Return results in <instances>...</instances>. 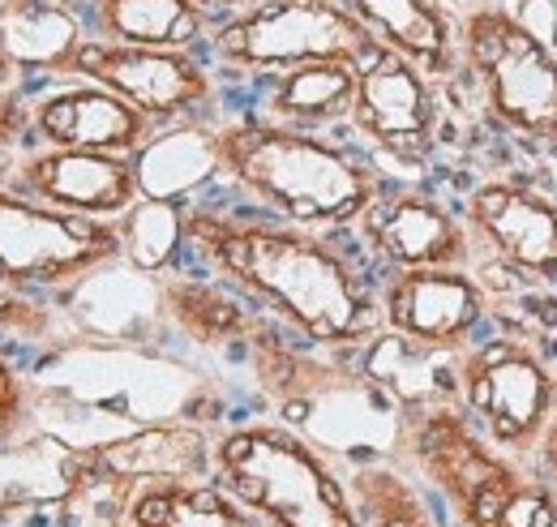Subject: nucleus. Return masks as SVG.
I'll return each mask as SVG.
<instances>
[{"label": "nucleus", "mask_w": 557, "mask_h": 527, "mask_svg": "<svg viewBox=\"0 0 557 527\" xmlns=\"http://www.w3.org/2000/svg\"><path fill=\"white\" fill-rule=\"evenodd\" d=\"M65 82H95L112 95H121L129 108H138L146 121L172 125L189 121L202 108L214 103L219 82L214 65L202 52L189 48H138V44H116L86 35L82 48L73 52Z\"/></svg>", "instance_id": "10"}, {"label": "nucleus", "mask_w": 557, "mask_h": 527, "mask_svg": "<svg viewBox=\"0 0 557 527\" xmlns=\"http://www.w3.org/2000/svg\"><path fill=\"white\" fill-rule=\"evenodd\" d=\"M116 223H121L125 258L146 274H163L185 254V206L176 201L138 198Z\"/></svg>", "instance_id": "25"}, {"label": "nucleus", "mask_w": 557, "mask_h": 527, "mask_svg": "<svg viewBox=\"0 0 557 527\" xmlns=\"http://www.w3.org/2000/svg\"><path fill=\"white\" fill-rule=\"evenodd\" d=\"M356 378L377 387L399 412L420 403H459V352L429 347L395 330H377L356 352Z\"/></svg>", "instance_id": "17"}, {"label": "nucleus", "mask_w": 557, "mask_h": 527, "mask_svg": "<svg viewBox=\"0 0 557 527\" xmlns=\"http://www.w3.org/2000/svg\"><path fill=\"white\" fill-rule=\"evenodd\" d=\"M536 459L545 467L549 485H557V412H554V420H549V429L541 433V442H536Z\"/></svg>", "instance_id": "30"}, {"label": "nucleus", "mask_w": 557, "mask_h": 527, "mask_svg": "<svg viewBox=\"0 0 557 527\" xmlns=\"http://www.w3.org/2000/svg\"><path fill=\"white\" fill-rule=\"evenodd\" d=\"M214 480L267 527H364L331 459L271 420L232 425L214 438Z\"/></svg>", "instance_id": "4"}, {"label": "nucleus", "mask_w": 557, "mask_h": 527, "mask_svg": "<svg viewBox=\"0 0 557 527\" xmlns=\"http://www.w3.org/2000/svg\"><path fill=\"white\" fill-rule=\"evenodd\" d=\"M9 185L48 206L95 219H121L141 198L134 155H103L73 146H26V155L13 159Z\"/></svg>", "instance_id": "15"}, {"label": "nucleus", "mask_w": 557, "mask_h": 527, "mask_svg": "<svg viewBox=\"0 0 557 527\" xmlns=\"http://www.w3.org/2000/svg\"><path fill=\"white\" fill-rule=\"evenodd\" d=\"M154 130V121H146L138 108L95 82H70L30 103V137L39 146L134 155Z\"/></svg>", "instance_id": "16"}, {"label": "nucleus", "mask_w": 557, "mask_h": 527, "mask_svg": "<svg viewBox=\"0 0 557 527\" xmlns=\"http://www.w3.org/2000/svg\"><path fill=\"white\" fill-rule=\"evenodd\" d=\"M163 305L176 318V327L189 339L207 343V347H232L245 343L249 330L258 322V309L236 296L223 279H194V274H172L163 283Z\"/></svg>", "instance_id": "24"}, {"label": "nucleus", "mask_w": 557, "mask_h": 527, "mask_svg": "<svg viewBox=\"0 0 557 527\" xmlns=\"http://www.w3.org/2000/svg\"><path fill=\"white\" fill-rule=\"evenodd\" d=\"M459 73L497 130L523 142L557 146V52L515 4L481 0L455 13Z\"/></svg>", "instance_id": "5"}, {"label": "nucleus", "mask_w": 557, "mask_h": 527, "mask_svg": "<svg viewBox=\"0 0 557 527\" xmlns=\"http://www.w3.org/2000/svg\"><path fill=\"white\" fill-rule=\"evenodd\" d=\"M459 215L468 223L472 254H485L532 287H557V198L523 176H497L472 185Z\"/></svg>", "instance_id": "11"}, {"label": "nucleus", "mask_w": 557, "mask_h": 527, "mask_svg": "<svg viewBox=\"0 0 557 527\" xmlns=\"http://www.w3.org/2000/svg\"><path fill=\"white\" fill-rule=\"evenodd\" d=\"M348 489L364 527H437L424 498L417 493V485L386 463L356 467Z\"/></svg>", "instance_id": "26"}, {"label": "nucleus", "mask_w": 557, "mask_h": 527, "mask_svg": "<svg viewBox=\"0 0 557 527\" xmlns=\"http://www.w3.org/2000/svg\"><path fill=\"white\" fill-rule=\"evenodd\" d=\"M86 22L99 39L202 52L214 13L202 0H90Z\"/></svg>", "instance_id": "21"}, {"label": "nucleus", "mask_w": 557, "mask_h": 527, "mask_svg": "<svg viewBox=\"0 0 557 527\" xmlns=\"http://www.w3.org/2000/svg\"><path fill=\"white\" fill-rule=\"evenodd\" d=\"M82 463V493L108 489L129 498L146 485H185L214 476V438L194 420H163L134 429L116 442L77 451Z\"/></svg>", "instance_id": "14"}, {"label": "nucleus", "mask_w": 557, "mask_h": 527, "mask_svg": "<svg viewBox=\"0 0 557 527\" xmlns=\"http://www.w3.org/2000/svg\"><path fill=\"white\" fill-rule=\"evenodd\" d=\"M185 249L258 314L322 352H356L382 330L377 283L326 232L258 206H185Z\"/></svg>", "instance_id": "1"}, {"label": "nucleus", "mask_w": 557, "mask_h": 527, "mask_svg": "<svg viewBox=\"0 0 557 527\" xmlns=\"http://www.w3.org/2000/svg\"><path fill=\"white\" fill-rule=\"evenodd\" d=\"M30 146V103L17 90L0 95V150H22Z\"/></svg>", "instance_id": "29"}, {"label": "nucleus", "mask_w": 557, "mask_h": 527, "mask_svg": "<svg viewBox=\"0 0 557 527\" xmlns=\"http://www.w3.org/2000/svg\"><path fill=\"white\" fill-rule=\"evenodd\" d=\"M399 451L463 527H557L554 485L497 451L455 399L404 407Z\"/></svg>", "instance_id": "3"}, {"label": "nucleus", "mask_w": 557, "mask_h": 527, "mask_svg": "<svg viewBox=\"0 0 557 527\" xmlns=\"http://www.w3.org/2000/svg\"><path fill=\"white\" fill-rule=\"evenodd\" d=\"M377 39L360 26L344 0H245L214 13L207 61L227 77H271L313 61L360 65Z\"/></svg>", "instance_id": "6"}, {"label": "nucleus", "mask_w": 557, "mask_h": 527, "mask_svg": "<svg viewBox=\"0 0 557 527\" xmlns=\"http://www.w3.org/2000/svg\"><path fill=\"white\" fill-rule=\"evenodd\" d=\"M116 258H125L116 219L73 215L0 185V287L39 301L44 292H65Z\"/></svg>", "instance_id": "7"}, {"label": "nucleus", "mask_w": 557, "mask_h": 527, "mask_svg": "<svg viewBox=\"0 0 557 527\" xmlns=\"http://www.w3.org/2000/svg\"><path fill=\"white\" fill-rule=\"evenodd\" d=\"M17 82H22V73L13 65L9 48H4V35H0V95H4V90H17Z\"/></svg>", "instance_id": "31"}, {"label": "nucleus", "mask_w": 557, "mask_h": 527, "mask_svg": "<svg viewBox=\"0 0 557 527\" xmlns=\"http://www.w3.org/2000/svg\"><path fill=\"white\" fill-rule=\"evenodd\" d=\"M0 330H9V334H39V330H48L44 301L0 287Z\"/></svg>", "instance_id": "28"}, {"label": "nucleus", "mask_w": 557, "mask_h": 527, "mask_svg": "<svg viewBox=\"0 0 557 527\" xmlns=\"http://www.w3.org/2000/svg\"><path fill=\"white\" fill-rule=\"evenodd\" d=\"M344 4L377 39V48L408 57L442 86L459 77V30H455V13L442 0H344Z\"/></svg>", "instance_id": "18"}, {"label": "nucleus", "mask_w": 557, "mask_h": 527, "mask_svg": "<svg viewBox=\"0 0 557 527\" xmlns=\"http://www.w3.org/2000/svg\"><path fill=\"white\" fill-rule=\"evenodd\" d=\"M348 130L360 150L395 168H420L442 142V82L391 48H373L356 65Z\"/></svg>", "instance_id": "9"}, {"label": "nucleus", "mask_w": 557, "mask_h": 527, "mask_svg": "<svg viewBox=\"0 0 557 527\" xmlns=\"http://www.w3.org/2000/svg\"><path fill=\"white\" fill-rule=\"evenodd\" d=\"M82 493L77 451L48 438L0 442V506H39Z\"/></svg>", "instance_id": "23"}, {"label": "nucleus", "mask_w": 557, "mask_h": 527, "mask_svg": "<svg viewBox=\"0 0 557 527\" xmlns=\"http://www.w3.org/2000/svg\"><path fill=\"white\" fill-rule=\"evenodd\" d=\"M223 176L258 210L309 232H351L382 194V172L364 150L326 130L278 125L258 112L214 125Z\"/></svg>", "instance_id": "2"}, {"label": "nucleus", "mask_w": 557, "mask_h": 527, "mask_svg": "<svg viewBox=\"0 0 557 527\" xmlns=\"http://www.w3.org/2000/svg\"><path fill=\"white\" fill-rule=\"evenodd\" d=\"M134 176H138L141 198L176 201V206L198 201L210 181L223 176L214 125H202L198 117L159 125L134 150Z\"/></svg>", "instance_id": "19"}, {"label": "nucleus", "mask_w": 557, "mask_h": 527, "mask_svg": "<svg viewBox=\"0 0 557 527\" xmlns=\"http://www.w3.org/2000/svg\"><path fill=\"white\" fill-rule=\"evenodd\" d=\"M459 407L510 459L536 455L557 412V373L523 334H493L459 352Z\"/></svg>", "instance_id": "8"}, {"label": "nucleus", "mask_w": 557, "mask_h": 527, "mask_svg": "<svg viewBox=\"0 0 557 527\" xmlns=\"http://www.w3.org/2000/svg\"><path fill=\"white\" fill-rule=\"evenodd\" d=\"M4 4H9V0H0V9H4Z\"/></svg>", "instance_id": "33"}, {"label": "nucleus", "mask_w": 557, "mask_h": 527, "mask_svg": "<svg viewBox=\"0 0 557 527\" xmlns=\"http://www.w3.org/2000/svg\"><path fill=\"white\" fill-rule=\"evenodd\" d=\"M258 117L296 125V130H335L348 125L351 90H356V65L344 61H313L271 73L258 82Z\"/></svg>", "instance_id": "20"}, {"label": "nucleus", "mask_w": 557, "mask_h": 527, "mask_svg": "<svg viewBox=\"0 0 557 527\" xmlns=\"http://www.w3.org/2000/svg\"><path fill=\"white\" fill-rule=\"evenodd\" d=\"M13 176V150H0V185H9Z\"/></svg>", "instance_id": "32"}, {"label": "nucleus", "mask_w": 557, "mask_h": 527, "mask_svg": "<svg viewBox=\"0 0 557 527\" xmlns=\"http://www.w3.org/2000/svg\"><path fill=\"white\" fill-rule=\"evenodd\" d=\"M26 429H30V382L0 352V442L26 438Z\"/></svg>", "instance_id": "27"}, {"label": "nucleus", "mask_w": 557, "mask_h": 527, "mask_svg": "<svg viewBox=\"0 0 557 527\" xmlns=\"http://www.w3.org/2000/svg\"><path fill=\"white\" fill-rule=\"evenodd\" d=\"M364 254L386 270L424 266H472V236L455 206L424 189H386L369 201L351 228Z\"/></svg>", "instance_id": "13"}, {"label": "nucleus", "mask_w": 557, "mask_h": 527, "mask_svg": "<svg viewBox=\"0 0 557 527\" xmlns=\"http://www.w3.org/2000/svg\"><path fill=\"white\" fill-rule=\"evenodd\" d=\"M125 527H267L214 476L185 485H146L121 498Z\"/></svg>", "instance_id": "22"}, {"label": "nucleus", "mask_w": 557, "mask_h": 527, "mask_svg": "<svg viewBox=\"0 0 557 527\" xmlns=\"http://www.w3.org/2000/svg\"><path fill=\"white\" fill-rule=\"evenodd\" d=\"M377 305L386 330L446 352H463L488 318L485 283L468 266L386 270L377 283Z\"/></svg>", "instance_id": "12"}]
</instances>
